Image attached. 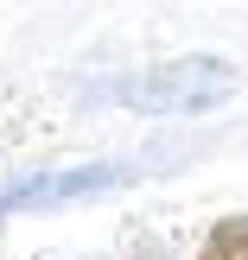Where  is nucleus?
Listing matches in <instances>:
<instances>
[{
    "label": "nucleus",
    "instance_id": "f257e3e1",
    "mask_svg": "<svg viewBox=\"0 0 248 260\" xmlns=\"http://www.w3.org/2000/svg\"><path fill=\"white\" fill-rule=\"evenodd\" d=\"M236 89H242L236 63L210 57V51H191V57H166V63H147V70L108 76L89 95L115 102V108H134V114H204V108H223Z\"/></svg>",
    "mask_w": 248,
    "mask_h": 260
},
{
    "label": "nucleus",
    "instance_id": "f03ea898",
    "mask_svg": "<svg viewBox=\"0 0 248 260\" xmlns=\"http://www.w3.org/2000/svg\"><path fill=\"white\" fill-rule=\"evenodd\" d=\"M134 178H140V165H115V159L45 165V172H25V178H13V184H0V216H38V210H58V203H83V197L134 184Z\"/></svg>",
    "mask_w": 248,
    "mask_h": 260
},
{
    "label": "nucleus",
    "instance_id": "7ed1b4c3",
    "mask_svg": "<svg viewBox=\"0 0 248 260\" xmlns=\"http://www.w3.org/2000/svg\"><path fill=\"white\" fill-rule=\"evenodd\" d=\"M198 260H248V216H223V222L204 235Z\"/></svg>",
    "mask_w": 248,
    "mask_h": 260
}]
</instances>
